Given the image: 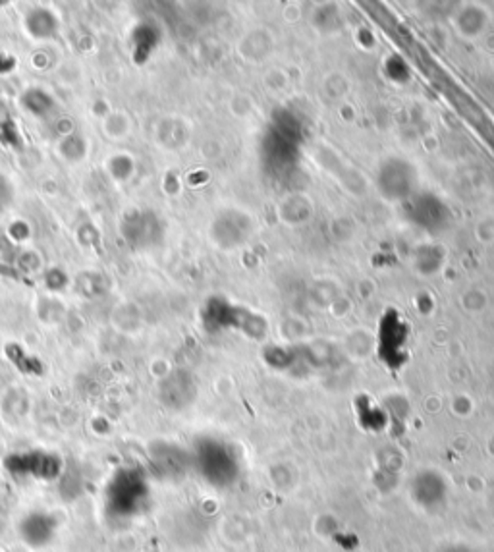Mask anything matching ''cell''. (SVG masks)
<instances>
[]
</instances>
